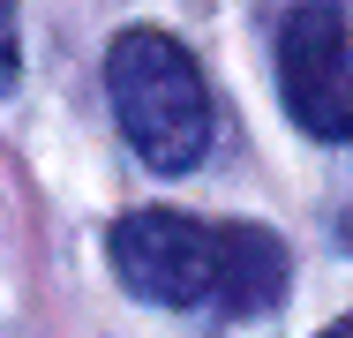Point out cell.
Segmentation results:
<instances>
[{
  "label": "cell",
  "mask_w": 353,
  "mask_h": 338,
  "mask_svg": "<svg viewBox=\"0 0 353 338\" xmlns=\"http://www.w3.org/2000/svg\"><path fill=\"white\" fill-rule=\"evenodd\" d=\"M121 286L158 308H218V316H263L285 293V241L233 218L188 210H128L113 226Z\"/></svg>",
  "instance_id": "6da1fadb"
},
{
  "label": "cell",
  "mask_w": 353,
  "mask_h": 338,
  "mask_svg": "<svg viewBox=\"0 0 353 338\" xmlns=\"http://www.w3.org/2000/svg\"><path fill=\"white\" fill-rule=\"evenodd\" d=\"M105 90H113V113H121V135L143 166L158 173H188L203 166L211 150V83L196 53L165 30H121L113 53H105Z\"/></svg>",
  "instance_id": "7a4b0ae2"
},
{
  "label": "cell",
  "mask_w": 353,
  "mask_h": 338,
  "mask_svg": "<svg viewBox=\"0 0 353 338\" xmlns=\"http://www.w3.org/2000/svg\"><path fill=\"white\" fill-rule=\"evenodd\" d=\"M279 90L293 128L316 143H353V30L331 0H301L279 30Z\"/></svg>",
  "instance_id": "3957f363"
},
{
  "label": "cell",
  "mask_w": 353,
  "mask_h": 338,
  "mask_svg": "<svg viewBox=\"0 0 353 338\" xmlns=\"http://www.w3.org/2000/svg\"><path fill=\"white\" fill-rule=\"evenodd\" d=\"M23 68V38H15V0H0V90H15Z\"/></svg>",
  "instance_id": "277c9868"
},
{
  "label": "cell",
  "mask_w": 353,
  "mask_h": 338,
  "mask_svg": "<svg viewBox=\"0 0 353 338\" xmlns=\"http://www.w3.org/2000/svg\"><path fill=\"white\" fill-rule=\"evenodd\" d=\"M323 338H353V316H346V324H331V331H323Z\"/></svg>",
  "instance_id": "5b68a950"
}]
</instances>
